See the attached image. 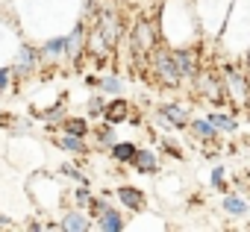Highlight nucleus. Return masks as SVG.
<instances>
[{
  "label": "nucleus",
  "mask_w": 250,
  "mask_h": 232,
  "mask_svg": "<svg viewBox=\"0 0 250 232\" xmlns=\"http://www.w3.org/2000/svg\"><path fill=\"white\" fill-rule=\"evenodd\" d=\"M133 50L139 56H150L156 50V27L150 21H139L133 27Z\"/></svg>",
  "instance_id": "obj_4"
},
{
  "label": "nucleus",
  "mask_w": 250,
  "mask_h": 232,
  "mask_svg": "<svg viewBox=\"0 0 250 232\" xmlns=\"http://www.w3.org/2000/svg\"><path fill=\"white\" fill-rule=\"evenodd\" d=\"M188 130H191V135H194L197 141H203V144H218L221 130H218L209 118H191V121H188Z\"/></svg>",
  "instance_id": "obj_6"
},
{
  "label": "nucleus",
  "mask_w": 250,
  "mask_h": 232,
  "mask_svg": "<svg viewBox=\"0 0 250 232\" xmlns=\"http://www.w3.org/2000/svg\"><path fill=\"white\" fill-rule=\"evenodd\" d=\"M77 200H80V203H88V200H91V197H88V188H83V191L77 194Z\"/></svg>",
  "instance_id": "obj_26"
},
{
  "label": "nucleus",
  "mask_w": 250,
  "mask_h": 232,
  "mask_svg": "<svg viewBox=\"0 0 250 232\" xmlns=\"http://www.w3.org/2000/svg\"><path fill=\"white\" fill-rule=\"evenodd\" d=\"M174 59H177V68H180L183 79H191V82H194V77L203 71V68H200V56H197L194 47H180V50H174Z\"/></svg>",
  "instance_id": "obj_5"
},
{
  "label": "nucleus",
  "mask_w": 250,
  "mask_h": 232,
  "mask_svg": "<svg viewBox=\"0 0 250 232\" xmlns=\"http://www.w3.org/2000/svg\"><path fill=\"white\" fill-rule=\"evenodd\" d=\"M62 147H68V150H74V153H83L80 135H71V133H68V138H62Z\"/></svg>",
  "instance_id": "obj_19"
},
{
  "label": "nucleus",
  "mask_w": 250,
  "mask_h": 232,
  "mask_svg": "<svg viewBox=\"0 0 250 232\" xmlns=\"http://www.w3.org/2000/svg\"><path fill=\"white\" fill-rule=\"evenodd\" d=\"M221 74H224V85H227V97L232 103V112L247 109L250 106V74L238 65V59H227Z\"/></svg>",
  "instance_id": "obj_1"
},
{
  "label": "nucleus",
  "mask_w": 250,
  "mask_h": 232,
  "mask_svg": "<svg viewBox=\"0 0 250 232\" xmlns=\"http://www.w3.org/2000/svg\"><path fill=\"white\" fill-rule=\"evenodd\" d=\"M118 33H121V24H118V15L115 12H103L100 15V27H97V36L106 47H115L118 41Z\"/></svg>",
  "instance_id": "obj_7"
},
{
  "label": "nucleus",
  "mask_w": 250,
  "mask_h": 232,
  "mask_svg": "<svg viewBox=\"0 0 250 232\" xmlns=\"http://www.w3.org/2000/svg\"><path fill=\"white\" fill-rule=\"evenodd\" d=\"M6 79H9V71H0V88L6 85Z\"/></svg>",
  "instance_id": "obj_27"
},
{
  "label": "nucleus",
  "mask_w": 250,
  "mask_h": 232,
  "mask_svg": "<svg viewBox=\"0 0 250 232\" xmlns=\"http://www.w3.org/2000/svg\"><path fill=\"white\" fill-rule=\"evenodd\" d=\"M100 85H103V88H106V91H112V94H118V91H121V88H124V82H121V79H118V77H106V79H103V82H100Z\"/></svg>",
  "instance_id": "obj_20"
},
{
  "label": "nucleus",
  "mask_w": 250,
  "mask_h": 232,
  "mask_svg": "<svg viewBox=\"0 0 250 232\" xmlns=\"http://www.w3.org/2000/svg\"><path fill=\"white\" fill-rule=\"evenodd\" d=\"M133 165H136L139 174H156L159 171V159H156L153 150H139L136 159H133Z\"/></svg>",
  "instance_id": "obj_12"
},
{
  "label": "nucleus",
  "mask_w": 250,
  "mask_h": 232,
  "mask_svg": "<svg viewBox=\"0 0 250 232\" xmlns=\"http://www.w3.org/2000/svg\"><path fill=\"white\" fill-rule=\"evenodd\" d=\"M150 62H153V77H156L162 85H168V88H177V85H180L183 74H180V68H177L174 50H153V53H150Z\"/></svg>",
  "instance_id": "obj_3"
},
{
  "label": "nucleus",
  "mask_w": 250,
  "mask_h": 232,
  "mask_svg": "<svg viewBox=\"0 0 250 232\" xmlns=\"http://www.w3.org/2000/svg\"><path fill=\"white\" fill-rule=\"evenodd\" d=\"M159 115H162L165 121H171L177 130L188 127V112H186L180 103H162V106H159Z\"/></svg>",
  "instance_id": "obj_9"
},
{
  "label": "nucleus",
  "mask_w": 250,
  "mask_h": 232,
  "mask_svg": "<svg viewBox=\"0 0 250 232\" xmlns=\"http://www.w3.org/2000/svg\"><path fill=\"white\" fill-rule=\"evenodd\" d=\"M100 229H106V232H121V229H124V217H121L115 209H106V212H100Z\"/></svg>",
  "instance_id": "obj_14"
},
{
  "label": "nucleus",
  "mask_w": 250,
  "mask_h": 232,
  "mask_svg": "<svg viewBox=\"0 0 250 232\" xmlns=\"http://www.w3.org/2000/svg\"><path fill=\"white\" fill-rule=\"evenodd\" d=\"M194 88H197V94H200L209 106H224V103H229L227 85H224V74H218V71H212V68H203V71L194 77Z\"/></svg>",
  "instance_id": "obj_2"
},
{
  "label": "nucleus",
  "mask_w": 250,
  "mask_h": 232,
  "mask_svg": "<svg viewBox=\"0 0 250 232\" xmlns=\"http://www.w3.org/2000/svg\"><path fill=\"white\" fill-rule=\"evenodd\" d=\"M65 47H68V41H65V39H53V41L47 44V50H50V53H62Z\"/></svg>",
  "instance_id": "obj_21"
},
{
  "label": "nucleus",
  "mask_w": 250,
  "mask_h": 232,
  "mask_svg": "<svg viewBox=\"0 0 250 232\" xmlns=\"http://www.w3.org/2000/svg\"><path fill=\"white\" fill-rule=\"evenodd\" d=\"M88 109H91V115H97V112H106V109H103V103H100L97 97L91 100V106H88Z\"/></svg>",
  "instance_id": "obj_24"
},
{
  "label": "nucleus",
  "mask_w": 250,
  "mask_h": 232,
  "mask_svg": "<svg viewBox=\"0 0 250 232\" xmlns=\"http://www.w3.org/2000/svg\"><path fill=\"white\" fill-rule=\"evenodd\" d=\"M209 179H212V188H218L221 194H227V168H221V165L212 168V176Z\"/></svg>",
  "instance_id": "obj_16"
},
{
  "label": "nucleus",
  "mask_w": 250,
  "mask_h": 232,
  "mask_svg": "<svg viewBox=\"0 0 250 232\" xmlns=\"http://www.w3.org/2000/svg\"><path fill=\"white\" fill-rule=\"evenodd\" d=\"M127 115H130V106L124 103V100H115L106 106V121L109 124H121V121H127Z\"/></svg>",
  "instance_id": "obj_13"
},
{
  "label": "nucleus",
  "mask_w": 250,
  "mask_h": 232,
  "mask_svg": "<svg viewBox=\"0 0 250 232\" xmlns=\"http://www.w3.org/2000/svg\"><path fill=\"white\" fill-rule=\"evenodd\" d=\"M206 118H209L221 133H238V118H235V112H209Z\"/></svg>",
  "instance_id": "obj_10"
},
{
  "label": "nucleus",
  "mask_w": 250,
  "mask_h": 232,
  "mask_svg": "<svg viewBox=\"0 0 250 232\" xmlns=\"http://www.w3.org/2000/svg\"><path fill=\"white\" fill-rule=\"evenodd\" d=\"M221 206H224V212L229 214V217H247L250 214V203H247V197L244 194H224L221 197Z\"/></svg>",
  "instance_id": "obj_8"
},
{
  "label": "nucleus",
  "mask_w": 250,
  "mask_h": 232,
  "mask_svg": "<svg viewBox=\"0 0 250 232\" xmlns=\"http://www.w3.org/2000/svg\"><path fill=\"white\" fill-rule=\"evenodd\" d=\"M21 62H24V65H30V62H33V50H27V47H24V50H21Z\"/></svg>",
  "instance_id": "obj_25"
},
{
  "label": "nucleus",
  "mask_w": 250,
  "mask_h": 232,
  "mask_svg": "<svg viewBox=\"0 0 250 232\" xmlns=\"http://www.w3.org/2000/svg\"><path fill=\"white\" fill-rule=\"evenodd\" d=\"M136 153H139V147L130 144V141H124V144H115V147H112V156H115L118 162H133Z\"/></svg>",
  "instance_id": "obj_15"
},
{
  "label": "nucleus",
  "mask_w": 250,
  "mask_h": 232,
  "mask_svg": "<svg viewBox=\"0 0 250 232\" xmlns=\"http://www.w3.org/2000/svg\"><path fill=\"white\" fill-rule=\"evenodd\" d=\"M65 130H68L71 135H85V133H88L85 121H68V124H65Z\"/></svg>",
  "instance_id": "obj_18"
},
{
  "label": "nucleus",
  "mask_w": 250,
  "mask_h": 232,
  "mask_svg": "<svg viewBox=\"0 0 250 232\" xmlns=\"http://www.w3.org/2000/svg\"><path fill=\"white\" fill-rule=\"evenodd\" d=\"M62 226H65V229H74V232H83V229H88V220H85L83 214H68V217L62 220Z\"/></svg>",
  "instance_id": "obj_17"
},
{
  "label": "nucleus",
  "mask_w": 250,
  "mask_h": 232,
  "mask_svg": "<svg viewBox=\"0 0 250 232\" xmlns=\"http://www.w3.org/2000/svg\"><path fill=\"white\" fill-rule=\"evenodd\" d=\"M118 200L127 206V209H133V212H142V209H145V194H142L139 188H130V185L118 188Z\"/></svg>",
  "instance_id": "obj_11"
},
{
  "label": "nucleus",
  "mask_w": 250,
  "mask_h": 232,
  "mask_svg": "<svg viewBox=\"0 0 250 232\" xmlns=\"http://www.w3.org/2000/svg\"><path fill=\"white\" fill-rule=\"evenodd\" d=\"M100 141H103V144H112V141H115V135H112V127H106V130L100 133Z\"/></svg>",
  "instance_id": "obj_23"
},
{
  "label": "nucleus",
  "mask_w": 250,
  "mask_h": 232,
  "mask_svg": "<svg viewBox=\"0 0 250 232\" xmlns=\"http://www.w3.org/2000/svg\"><path fill=\"white\" fill-rule=\"evenodd\" d=\"M162 147H165V153H171V156H177V159H183V150H180L177 144H171V141H165Z\"/></svg>",
  "instance_id": "obj_22"
}]
</instances>
